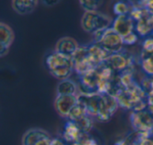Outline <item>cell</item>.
<instances>
[{"mask_svg": "<svg viewBox=\"0 0 153 145\" xmlns=\"http://www.w3.org/2000/svg\"><path fill=\"white\" fill-rule=\"evenodd\" d=\"M53 138L45 130L32 128L28 130L22 137V145H52Z\"/></svg>", "mask_w": 153, "mask_h": 145, "instance_id": "obj_7", "label": "cell"}, {"mask_svg": "<svg viewBox=\"0 0 153 145\" xmlns=\"http://www.w3.org/2000/svg\"><path fill=\"white\" fill-rule=\"evenodd\" d=\"M106 63L117 74H120L127 69L132 68L133 60L129 56L120 52V53L111 54L108 57V58L106 60Z\"/></svg>", "mask_w": 153, "mask_h": 145, "instance_id": "obj_10", "label": "cell"}, {"mask_svg": "<svg viewBox=\"0 0 153 145\" xmlns=\"http://www.w3.org/2000/svg\"><path fill=\"white\" fill-rule=\"evenodd\" d=\"M38 1L35 0H13L12 7L15 13L21 15L31 13L38 5Z\"/></svg>", "mask_w": 153, "mask_h": 145, "instance_id": "obj_17", "label": "cell"}, {"mask_svg": "<svg viewBox=\"0 0 153 145\" xmlns=\"http://www.w3.org/2000/svg\"><path fill=\"white\" fill-rule=\"evenodd\" d=\"M77 103H78L77 95H71V96L57 95L54 101V107L59 116H61L64 118H67L69 113L77 105Z\"/></svg>", "mask_w": 153, "mask_h": 145, "instance_id": "obj_9", "label": "cell"}, {"mask_svg": "<svg viewBox=\"0 0 153 145\" xmlns=\"http://www.w3.org/2000/svg\"><path fill=\"white\" fill-rule=\"evenodd\" d=\"M79 47L80 46L74 39L71 37H63L57 40L55 51L66 57H73V56L78 50Z\"/></svg>", "mask_w": 153, "mask_h": 145, "instance_id": "obj_15", "label": "cell"}, {"mask_svg": "<svg viewBox=\"0 0 153 145\" xmlns=\"http://www.w3.org/2000/svg\"><path fill=\"white\" fill-rule=\"evenodd\" d=\"M45 65L50 74L59 81L69 79L74 71L72 57L62 55L56 51H54L46 57Z\"/></svg>", "mask_w": 153, "mask_h": 145, "instance_id": "obj_1", "label": "cell"}, {"mask_svg": "<svg viewBox=\"0 0 153 145\" xmlns=\"http://www.w3.org/2000/svg\"><path fill=\"white\" fill-rule=\"evenodd\" d=\"M140 145H153V134H149L143 138Z\"/></svg>", "mask_w": 153, "mask_h": 145, "instance_id": "obj_28", "label": "cell"}, {"mask_svg": "<svg viewBox=\"0 0 153 145\" xmlns=\"http://www.w3.org/2000/svg\"><path fill=\"white\" fill-rule=\"evenodd\" d=\"M94 37L95 42L100 45L108 53L116 54L122 52L124 47L123 37L120 36L112 27L95 33Z\"/></svg>", "mask_w": 153, "mask_h": 145, "instance_id": "obj_3", "label": "cell"}, {"mask_svg": "<svg viewBox=\"0 0 153 145\" xmlns=\"http://www.w3.org/2000/svg\"><path fill=\"white\" fill-rule=\"evenodd\" d=\"M135 22L130 17L129 14L127 15H121L117 16L112 22V28L122 37H125L131 32H134L135 30Z\"/></svg>", "mask_w": 153, "mask_h": 145, "instance_id": "obj_12", "label": "cell"}, {"mask_svg": "<svg viewBox=\"0 0 153 145\" xmlns=\"http://www.w3.org/2000/svg\"><path fill=\"white\" fill-rule=\"evenodd\" d=\"M151 92H153V78L152 80V83H151Z\"/></svg>", "mask_w": 153, "mask_h": 145, "instance_id": "obj_33", "label": "cell"}, {"mask_svg": "<svg viewBox=\"0 0 153 145\" xmlns=\"http://www.w3.org/2000/svg\"><path fill=\"white\" fill-rule=\"evenodd\" d=\"M112 22L109 16L99 11L84 12L81 20V25L83 30L92 34L110 28Z\"/></svg>", "mask_w": 153, "mask_h": 145, "instance_id": "obj_2", "label": "cell"}, {"mask_svg": "<svg viewBox=\"0 0 153 145\" xmlns=\"http://www.w3.org/2000/svg\"><path fill=\"white\" fill-rule=\"evenodd\" d=\"M130 121L134 132L153 133V116L148 109L132 111Z\"/></svg>", "mask_w": 153, "mask_h": 145, "instance_id": "obj_4", "label": "cell"}, {"mask_svg": "<svg viewBox=\"0 0 153 145\" xmlns=\"http://www.w3.org/2000/svg\"><path fill=\"white\" fill-rule=\"evenodd\" d=\"M123 41H124V45H127V46L134 45L138 41V35L134 31L131 32L130 34L123 37Z\"/></svg>", "mask_w": 153, "mask_h": 145, "instance_id": "obj_27", "label": "cell"}, {"mask_svg": "<svg viewBox=\"0 0 153 145\" xmlns=\"http://www.w3.org/2000/svg\"><path fill=\"white\" fill-rule=\"evenodd\" d=\"M143 71L150 77H153V55H143L141 59Z\"/></svg>", "mask_w": 153, "mask_h": 145, "instance_id": "obj_21", "label": "cell"}, {"mask_svg": "<svg viewBox=\"0 0 153 145\" xmlns=\"http://www.w3.org/2000/svg\"><path fill=\"white\" fill-rule=\"evenodd\" d=\"M116 145H130L129 144V143H128V141L126 140V138H125V139H123V140H120V141H118Z\"/></svg>", "mask_w": 153, "mask_h": 145, "instance_id": "obj_31", "label": "cell"}, {"mask_svg": "<svg viewBox=\"0 0 153 145\" xmlns=\"http://www.w3.org/2000/svg\"><path fill=\"white\" fill-rule=\"evenodd\" d=\"M136 33L142 37H147L153 31V14L149 13L146 17L135 23Z\"/></svg>", "mask_w": 153, "mask_h": 145, "instance_id": "obj_18", "label": "cell"}, {"mask_svg": "<svg viewBox=\"0 0 153 145\" xmlns=\"http://www.w3.org/2000/svg\"><path fill=\"white\" fill-rule=\"evenodd\" d=\"M78 86L77 84L70 80L66 79L64 81H60L56 87V93L60 96H71V95H78Z\"/></svg>", "mask_w": 153, "mask_h": 145, "instance_id": "obj_19", "label": "cell"}, {"mask_svg": "<svg viewBox=\"0 0 153 145\" xmlns=\"http://www.w3.org/2000/svg\"><path fill=\"white\" fill-rule=\"evenodd\" d=\"M143 55H153V37H147L143 40Z\"/></svg>", "mask_w": 153, "mask_h": 145, "instance_id": "obj_25", "label": "cell"}, {"mask_svg": "<svg viewBox=\"0 0 153 145\" xmlns=\"http://www.w3.org/2000/svg\"><path fill=\"white\" fill-rule=\"evenodd\" d=\"M119 108L117 98L111 94H101L99 112L96 118L103 123L108 122Z\"/></svg>", "mask_w": 153, "mask_h": 145, "instance_id": "obj_5", "label": "cell"}, {"mask_svg": "<svg viewBox=\"0 0 153 145\" xmlns=\"http://www.w3.org/2000/svg\"><path fill=\"white\" fill-rule=\"evenodd\" d=\"M73 64L74 70L82 75L92 69H96L88 51L87 46H80L76 53L73 56Z\"/></svg>", "mask_w": 153, "mask_h": 145, "instance_id": "obj_6", "label": "cell"}, {"mask_svg": "<svg viewBox=\"0 0 153 145\" xmlns=\"http://www.w3.org/2000/svg\"><path fill=\"white\" fill-rule=\"evenodd\" d=\"M87 48H88L90 57H91V58L96 68L100 65L106 62V60L111 55L110 53H108L107 50H105L100 45H99L96 42L90 44L89 46H87Z\"/></svg>", "mask_w": 153, "mask_h": 145, "instance_id": "obj_16", "label": "cell"}, {"mask_svg": "<svg viewBox=\"0 0 153 145\" xmlns=\"http://www.w3.org/2000/svg\"><path fill=\"white\" fill-rule=\"evenodd\" d=\"M73 145H99V144L89 134H84L76 144Z\"/></svg>", "mask_w": 153, "mask_h": 145, "instance_id": "obj_26", "label": "cell"}, {"mask_svg": "<svg viewBox=\"0 0 153 145\" xmlns=\"http://www.w3.org/2000/svg\"><path fill=\"white\" fill-rule=\"evenodd\" d=\"M75 123L78 125V126L80 127V129L83 135L89 134L91 131V129L93 128V119H92L91 116H90V115L84 116L82 118H81L80 120H78Z\"/></svg>", "mask_w": 153, "mask_h": 145, "instance_id": "obj_22", "label": "cell"}, {"mask_svg": "<svg viewBox=\"0 0 153 145\" xmlns=\"http://www.w3.org/2000/svg\"><path fill=\"white\" fill-rule=\"evenodd\" d=\"M46 5H48V6H52V5H55V4H56L57 3H58V1H56V0H55V1H44L43 2Z\"/></svg>", "mask_w": 153, "mask_h": 145, "instance_id": "obj_32", "label": "cell"}, {"mask_svg": "<svg viewBox=\"0 0 153 145\" xmlns=\"http://www.w3.org/2000/svg\"><path fill=\"white\" fill-rule=\"evenodd\" d=\"M77 97H78V102L84 106V108L87 110L88 115L96 117L99 112L101 94L100 93H93V94L79 93Z\"/></svg>", "mask_w": 153, "mask_h": 145, "instance_id": "obj_11", "label": "cell"}, {"mask_svg": "<svg viewBox=\"0 0 153 145\" xmlns=\"http://www.w3.org/2000/svg\"><path fill=\"white\" fill-rule=\"evenodd\" d=\"M141 2H142V5L153 14V0L152 1H150V0L149 1H141Z\"/></svg>", "mask_w": 153, "mask_h": 145, "instance_id": "obj_29", "label": "cell"}, {"mask_svg": "<svg viewBox=\"0 0 153 145\" xmlns=\"http://www.w3.org/2000/svg\"><path fill=\"white\" fill-rule=\"evenodd\" d=\"M86 115H88L86 109L84 108L83 105H82L81 103L78 102L77 105L69 113V115L67 117V120L73 121V122H77L78 120H80Z\"/></svg>", "mask_w": 153, "mask_h": 145, "instance_id": "obj_20", "label": "cell"}, {"mask_svg": "<svg viewBox=\"0 0 153 145\" xmlns=\"http://www.w3.org/2000/svg\"><path fill=\"white\" fill-rule=\"evenodd\" d=\"M147 102L149 106H153V92L148 93L147 96Z\"/></svg>", "mask_w": 153, "mask_h": 145, "instance_id": "obj_30", "label": "cell"}, {"mask_svg": "<svg viewBox=\"0 0 153 145\" xmlns=\"http://www.w3.org/2000/svg\"><path fill=\"white\" fill-rule=\"evenodd\" d=\"M14 39V33L12 28L4 23H0V57H3L7 55L9 48Z\"/></svg>", "mask_w": 153, "mask_h": 145, "instance_id": "obj_14", "label": "cell"}, {"mask_svg": "<svg viewBox=\"0 0 153 145\" xmlns=\"http://www.w3.org/2000/svg\"><path fill=\"white\" fill-rule=\"evenodd\" d=\"M82 135L83 134L75 122L67 120L63 129L62 140L68 145H73L80 140Z\"/></svg>", "mask_w": 153, "mask_h": 145, "instance_id": "obj_13", "label": "cell"}, {"mask_svg": "<svg viewBox=\"0 0 153 145\" xmlns=\"http://www.w3.org/2000/svg\"><path fill=\"white\" fill-rule=\"evenodd\" d=\"M131 9H132L131 4H127L126 2H124V1H118L113 6L114 13L117 16L129 14L131 12Z\"/></svg>", "mask_w": 153, "mask_h": 145, "instance_id": "obj_23", "label": "cell"}, {"mask_svg": "<svg viewBox=\"0 0 153 145\" xmlns=\"http://www.w3.org/2000/svg\"><path fill=\"white\" fill-rule=\"evenodd\" d=\"M80 5L85 12H95V11H98V9L102 5V1L81 0Z\"/></svg>", "mask_w": 153, "mask_h": 145, "instance_id": "obj_24", "label": "cell"}, {"mask_svg": "<svg viewBox=\"0 0 153 145\" xmlns=\"http://www.w3.org/2000/svg\"><path fill=\"white\" fill-rule=\"evenodd\" d=\"M100 74L97 69H92L80 75V88L83 94L98 93V85L100 83Z\"/></svg>", "mask_w": 153, "mask_h": 145, "instance_id": "obj_8", "label": "cell"}]
</instances>
